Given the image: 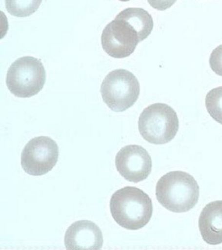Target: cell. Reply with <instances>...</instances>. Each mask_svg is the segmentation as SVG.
<instances>
[{
  "instance_id": "obj_1",
  "label": "cell",
  "mask_w": 222,
  "mask_h": 250,
  "mask_svg": "<svg viewBox=\"0 0 222 250\" xmlns=\"http://www.w3.org/2000/svg\"><path fill=\"white\" fill-rule=\"evenodd\" d=\"M111 214L117 224L128 230L143 228L151 220L153 206L151 199L141 189L126 187L111 197Z\"/></svg>"
},
{
  "instance_id": "obj_2",
  "label": "cell",
  "mask_w": 222,
  "mask_h": 250,
  "mask_svg": "<svg viewBox=\"0 0 222 250\" xmlns=\"http://www.w3.org/2000/svg\"><path fill=\"white\" fill-rule=\"evenodd\" d=\"M156 196L167 210L175 213L186 212L198 203L200 187L194 177L186 172L171 171L158 181Z\"/></svg>"
},
{
  "instance_id": "obj_3",
  "label": "cell",
  "mask_w": 222,
  "mask_h": 250,
  "mask_svg": "<svg viewBox=\"0 0 222 250\" xmlns=\"http://www.w3.org/2000/svg\"><path fill=\"white\" fill-rule=\"evenodd\" d=\"M179 121L176 111L166 104L155 103L142 111L138 129L144 140L151 144L162 145L176 136Z\"/></svg>"
},
{
  "instance_id": "obj_4",
  "label": "cell",
  "mask_w": 222,
  "mask_h": 250,
  "mask_svg": "<svg viewBox=\"0 0 222 250\" xmlns=\"http://www.w3.org/2000/svg\"><path fill=\"white\" fill-rule=\"evenodd\" d=\"M46 82V71L40 60L24 56L13 62L7 73L6 85L19 98H30L40 93Z\"/></svg>"
},
{
  "instance_id": "obj_5",
  "label": "cell",
  "mask_w": 222,
  "mask_h": 250,
  "mask_svg": "<svg viewBox=\"0 0 222 250\" xmlns=\"http://www.w3.org/2000/svg\"><path fill=\"white\" fill-rule=\"evenodd\" d=\"M103 101L112 111L122 112L138 101L140 85L137 78L125 69L110 72L101 87Z\"/></svg>"
},
{
  "instance_id": "obj_6",
  "label": "cell",
  "mask_w": 222,
  "mask_h": 250,
  "mask_svg": "<svg viewBox=\"0 0 222 250\" xmlns=\"http://www.w3.org/2000/svg\"><path fill=\"white\" fill-rule=\"evenodd\" d=\"M59 158V147L49 137L32 139L21 154V165L25 172L33 176L45 175L53 169Z\"/></svg>"
},
{
  "instance_id": "obj_7",
  "label": "cell",
  "mask_w": 222,
  "mask_h": 250,
  "mask_svg": "<svg viewBox=\"0 0 222 250\" xmlns=\"http://www.w3.org/2000/svg\"><path fill=\"white\" fill-rule=\"evenodd\" d=\"M140 42L136 29L127 21L118 17L107 24L101 36L103 50L112 58L130 56Z\"/></svg>"
},
{
  "instance_id": "obj_8",
  "label": "cell",
  "mask_w": 222,
  "mask_h": 250,
  "mask_svg": "<svg viewBox=\"0 0 222 250\" xmlns=\"http://www.w3.org/2000/svg\"><path fill=\"white\" fill-rule=\"evenodd\" d=\"M117 170L126 181L139 183L151 173L153 162L149 152L138 145L122 147L116 156Z\"/></svg>"
},
{
  "instance_id": "obj_9",
  "label": "cell",
  "mask_w": 222,
  "mask_h": 250,
  "mask_svg": "<svg viewBox=\"0 0 222 250\" xmlns=\"http://www.w3.org/2000/svg\"><path fill=\"white\" fill-rule=\"evenodd\" d=\"M65 248L68 250H101L103 235L95 223L89 220H80L73 223L65 232Z\"/></svg>"
},
{
  "instance_id": "obj_10",
  "label": "cell",
  "mask_w": 222,
  "mask_h": 250,
  "mask_svg": "<svg viewBox=\"0 0 222 250\" xmlns=\"http://www.w3.org/2000/svg\"><path fill=\"white\" fill-rule=\"evenodd\" d=\"M199 229L206 244L222 243V200L212 201L204 207L199 218Z\"/></svg>"
},
{
  "instance_id": "obj_11",
  "label": "cell",
  "mask_w": 222,
  "mask_h": 250,
  "mask_svg": "<svg viewBox=\"0 0 222 250\" xmlns=\"http://www.w3.org/2000/svg\"><path fill=\"white\" fill-rule=\"evenodd\" d=\"M117 17L127 21L136 29L139 35L140 42L147 39L153 31V17L142 8H127L119 13Z\"/></svg>"
},
{
  "instance_id": "obj_12",
  "label": "cell",
  "mask_w": 222,
  "mask_h": 250,
  "mask_svg": "<svg viewBox=\"0 0 222 250\" xmlns=\"http://www.w3.org/2000/svg\"><path fill=\"white\" fill-rule=\"evenodd\" d=\"M42 0H5V7L11 15L27 17L33 15L40 8Z\"/></svg>"
},
{
  "instance_id": "obj_13",
  "label": "cell",
  "mask_w": 222,
  "mask_h": 250,
  "mask_svg": "<svg viewBox=\"0 0 222 250\" xmlns=\"http://www.w3.org/2000/svg\"><path fill=\"white\" fill-rule=\"evenodd\" d=\"M205 106L210 117L222 125V86L208 91L205 98Z\"/></svg>"
},
{
  "instance_id": "obj_14",
  "label": "cell",
  "mask_w": 222,
  "mask_h": 250,
  "mask_svg": "<svg viewBox=\"0 0 222 250\" xmlns=\"http://www.w3.org/2000/svg\"><path fill=\"white\" fill-rule=\"evenodd\" d=\"M209 64L212 71L222 77V44L212 50L210 56Z\"/></svg>"
},
{
  "instance_id": "obj_15",
  "label": "cell",
  "mask_w": 222,
  "mask_h": 250,
  "mask_svg": "<svg viewBox=\"0 0 222 250\" xmlns=\"http://www.w3.org/2000/svg\"><path fill=\"white\" fill-rule=\"evenodd\" d=\"M148 3L158 11H165L174 5L177 0H147Z\"/></svg>"
},
{
  "instance_id": "obj_16",
  "label": "cell",
  "mask_w": 222,
  "mask_h": 250,
  "mask_svg": "<svg viewBox=\"0 0 222 250\" xmlns=\"http://www.w3.org/2000/svg\"><path fill=\"white\" fill-rule=\"evenodd\" d=\"M121 1H130V0H120Z\"/></svg>"
}]
</instances>
